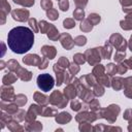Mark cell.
Instances as JSON below:
<instances>
[{"mask_svg":"<svg viewBox=\"0 0 132 132\" xmlns=\"http://www.w3.org/2000/svg\"><path fill=\"white\" fill-rule=\"evenodd\" d=\"M34 44V33L27 27L12 28L7 35V45L15 54L27 53Z\"/></svg>","mask_w":132,"mask_h":132,"instance_id":"cell-1","label":"cell"},{"mask_svg":"<svg viewBox=\"0 0 132 132\" xmlns=\"http://www.w3.org/2000/svg\"><path fill=\"white\" fill-rule=\"evenodd\" d=\"M37 86L38 88L43 92H48L53 89L55 86V79L54 77L48 73H43L38 75L37 77Z\"/></svg>","mask_w":132,"mask_h":132,"instance_id":"cell-2","label":"cell"},{"mask_svg":"<svg viewBox=\"0 0 132 132\" xmlns=\"http://www.w3.org/2000/svg\"><path fill=\"white\" fill-rule=\"evenodd\" d=\"M48 101L53 105L58 106V108H63L67 104V98H64L63 95L59 91H55L48 98Z\"/></svg>","mask_w":132,"mask_h":132,"instance_id":"cell-3","label":"cell"},{"mask_svg":"<svg viewBox=\"0 0 132 132\" xmlns=\"http://www.w3.org/2000/svg\"><path fill=\"white\" fill-rule=\"evenodd\" d=\"M100 53H101V47L100 48H92V50H88L85 53V56L89 62L90 65H95L97 63H99V61L101 60L100 58Z\"/></svg>","mask_w":132,"mask_h":132,"instance_id":"cell-4","label":"cell"},{"mask_svg":"<svg viewBox=\"0 0 132 132\" xmlns=\"http://www.w3.org/2000/svg\"><path fill=\"white\" fill-rule=\"evenodd\" d=\"M109 41H110V43H111L113 46H116V47L118 48V51H120V52H125V48H126V46H127V42H126L125 39H123V37H122L120 34L116 33V34L111 35Z\"/></svg>","mask_w":132,"mask_h":132,"instance_id":"cell-5","label":"cell"},{"mask_svg":"<svg viewBox=\"0 0 132 132\" xmlns=\"http://www.w3.org/2000/svg\"><path fill=\"white\" fill-rule=\"evenodd\" d=\"M12 19L18 22H25L28 20L29 16V10L27 9H15L11 11Z\"/></svg>","mask_w":132,"mask_h":132,"instance_id":"cell-6","label":"cell"},{"mask_svg":"<svg viewBox=\"0 0 132 132\" xmlns=\"http://www.w3.org/2000/svg\"><path fill=\"white\" fill-rule=\"evenodd\" d=\"M60 41H61V44L63 45L64 48L66 50H70L72 48V46L74 45V40H72L71 36L67 33H63L60 35Z\"/></svg>","mask_w":132,"mask_h":132,"instance_id":"cell-7","label":"cell"},{"mask_svg":"<svg viewBox=\"0 0 132 132\" xmlns=\"http://www.w3.org/2000/svg\"><path fill=\"white\" fill-rule=\"evenodd\" d=\"M1 98H2V101H10L14 98V95H13V89L11 87H5L3 86L1 88Z\"/></svg>","mask_w":132,"mask_h":132,"instance_id":"cell-8","label":"cell"},{"mask_svg":"<svg viewBox=\"0 0 132 132\" xmlns=\"http://www.w3.org/2000/svg\"><path fill=\"white\" fill-rule=\"evenodd\" d=\"M41 60L37 55H27L26 57H24L23 62L27 65H35V66H39L41 63Z\"/></svg>","mask_w":132,"mask_h":132,"instance_id":"cell-9","label":"cell"},{"mask_svg":"<svg viewBox=\"0 0 132 132\" xmlns=\"http://www.w3.org/2000/svg\"><path fill=\"white\" fill-rule=\"evenodd\" d=\"M42 111V108L37 106V105H31L29 110H28V113H27V117H26V120L27 121H32L35 119L36 114L38 113H41Z\"/></svg>","mask_w":132,"mask_h":132,"instance_id":"cell-10","label":"cell"},{"mask_svg":"<svg viewBox=\"0 0 132 132\" xmlns=\"http://www.w3.org/2000/svg\"><path fill=\"white\" fill-rule=\"evenodd\" d=\"M42 55L47 59H54L56 56V48L52 45H44L41 47Z\"/></svg>","mask_w":132,"mask_h":132,"instance_id":"cell-11","label":"cell"},{"mask_svg":"<svg viewBox=\"0 0 132 132\" xmlns=\"http://www.w3.org/2000/svg\"><path fill=\"white\" fill-rule=\"evenodd\" d=\"M15 74L18 75V77H20L22 80H25V81L30 80L31 77H32V72H30V71H28L24 68H21V67L16 70Z\"/></svg>","mask_w":132,"mask_h":132,"instance_id":"cell-12","label":"cell"},{"mask_svg":"<svg viewBox=\"0 0 132 132\" xmlns=\"http://www.w3.org/2000/svg\"><path fill=\"white\" fill-rule=\"evenodd\" d=\"M64 94H65V97L67 99H72L76 96V91H75V88L72 86V85H68L65 90H64Z\"/></svg>","mask_w":132,"mask_h":132,"instance_id":"cell-13","label":"cell"},{"mask_svg":"<svg viewBox=\"0 0 132 132\" xmlns=\"http://www.w3.org/2000/svg\"><path fill=\"white\" fill-rule=\"evenodd\" d=\"M16 78H18V75H14L13 73L9 72V73H7V74H5V75L3 76L2 81H3V84H4L5 86H8V85L13 84V82L16 80Z\"/></svg>","mask_w":132,"mask_h":132,"instance_id":"cell-14","label":"cell"},{"mask_svg":"<svg viewBox=\"0 0 132 132\" xmlns=\"http://www.w3.org/2000/svg\"><path fill=\"white\" fill-rule=\"evenodd\" d=\"M71 120V117L68 112H61L59 116H57L56 118V121L57 123H60V124H66L68 123L69 121Z\"/></svg>","mask_w":132,"mask_h":132,"instance_id":"cell-15","label":"cell"},{"mask_svg":"<svg viewBox=\"0 0 132 132\" xmlns=\"http://www.w3.org/2000/svg\"><path fill=\"white\" fill-rule=\"evenodd\" d=\"M47 36H48V38L52 39V40H57V39L60 37V36H59V32H58V30L56 29L55 26L51 25V27H50V29H48V31H47Z\"/></svg>","mask_w":132,"mask_h":132,"instance_id":"cell-16","label":"cell"},{"mask_svg":"<svg viewBox=\"0 0 132 132\" xmlns=\"http://www.w3.org/2000/svg\"><path fill=\"white\" fill-rule=\"evenodd\" d=\"M111 82H112V84H111V85H112V88H113L114 90H120V89H122V88L124 87V79H122V78H120V77L113 78Z\"/></svg>","mask_w":132,"mask_h":132,"instance_id":"cell-17","label":"cell"},{"mask_svg":"<svg viewBox=\"0 0 132 132\" xmlns=\"http://www.w3.org/2000/svg\"><path fill=\"white\" fill-rule=\"evenodd\" d=\"M101 54H102L103 58L109 59V57L111 55V47H110V45L108 43H106L104 47H101Z\"/></svg>","mask_w":132,"mask_h":132,"instance_id":"cell-18","label":"cell"},{"mask_svg":"<svg viewBox=\"0 0 132 132\" xmlns=\"http://www.w3.org/2000/svg\"><path fill=\"white\" fill-rule=\"evenodd\" d=\"M34 99H35V101L36 102H38V103H40V104H45L46 102H47V97L46 96H44V95H41V93H38V92H36L35 94H34Z\"/></svg>","mask_w":132,"mask_h":132,"instance_id":"cell-19","label":"cell"},{"mask_svg":"<svg viewBox=\"0 0 132 132\" xmlns=\"http://www.w3.org/2000/svg\"><path fill=\"white\" fill-rule=\"evenodd\" d=\"M92 28H93V25L89 22V20H85L80 24V30L84 32H89L92 30Z\"/></svg>","mask_w":132,"mask_h":132,"instance_id":"cell-20","label":"cell"},{"mask_svg":"<svg viewBox=\"0 0 132 132\" xmlns=\"http://www.w3.org/2000/svg\"><path fill=\"white\" fill-rule=\"evenodd\" d=\"M7 67L10 71H13V72H16V70L20 68V64L15 61V60H9L7 62Z\"/></svg>","mask_w":132,"mask_h":132,"instance_id":"cell-21","label":"cell"},{"mask_svg":"<svg viewBox=\"0 0 132 132\" xmlns=\"http://www.w3.org/2000/svg\"><path fill=\"white\" fill-rule=\"evenodd\" d=\"M46 15L52 21H55V20H57L59 18V13H58V11L55 8H51V9L46 10Z\"/></svg>","mask_w":132,"mask_h":132,"instance_id":"cell-22","label":"cell"},{"mask_svg":"<svg viewBox=\"0 0 132 132\" xmlns=\"http://www.w3.org/2000/svg\"><path fill=\"white\" fill-rule=\"evenodd\" d=\"M73 16H74V19L77 20V21H82V20H84V16H85L84 9H82V8H76V9L73 11Z\"/></svg>","mask_w":132,"mask_h":132,"instance_id":"cell-23","label":"cell"},{"mask_svg":"<svg viewBox=\"0 0 132 132\" xmlns=\"http://www.w3.org/2000/svg\"><path fill=\"white\" fill-rule=\"evenodd\" d=\"M98 81L99 84L105 86V87H109L110 86V81H109V77L107 76V74H102L98 77Z\"/></svg>","mask_w":132,"mask_h":132,"instance_id":"cell-24","label":"cell"},{"mask_svg":"<svg viewBox=\"0 0 132 132\" xmlns=\"http://www.w3.org/2000/svg\"><path fill=\"white\" fill-rule=\"evenodd\" d=\"M88 20H89V22L94 26V25H97V24L100 22V15L97 14V13H91V14L88 16Z\"/></svg>","mask_w":132,"mask_h":132,"instance_id":"cell-25","label":"cell"},{"mask_svg":"<svg viewBox=\"0 0 132 132\" xmlns=\"http://www.w3.org/2000/svg\"><path fill=\"white\" fill-rule=\"evenodd\" d=\"M38 26H39V28H40L41 33H47V31H48V29H50V27H51V24H48V23L45 22V21H41V22H39Z\"/></svg>","mask_w":132,"mask_h":132,"instance_id":"cell-26","label":"cell"},{"mask_svg":"<svg viewBox=\"0 0 132 132\" xmlns=\"http://www.w3.org/2000/svg\"><path fill=\"white\" fill-rule=\"evenodd\" d=\"M58 66L60 67V68H62V69H65V68H67V67H69V61L65 58V57H61L60 58V60L58 61Z\"/></svg>","mask_w":132,"mask_h":132,"instance_id":"cell-27","label":"cell"},{"mask_svg":"<svg viewBox=\"0 0 132 132\" xmlns=\"http://www.w3.org/2000/svg\"><path fill=\"white\" fill-rule=\"evenodd\" d=\"M10 11V5L6 0H1V12L7 14Z\"/></svg>","mask_w":132,"mask_h":132,"instance_id":"cell-28","label":"cell"},{"mask_svg":"<svg viewBox=\"0 0 132 132\" xmlns=\"http://www.w3.org/2000/svg\"><path fill=\"white\" fill-rule=\"evenodd\" d=\"M85 58H86L85 55H82V54H76V55H74L73 60H74V63L80 65V64H84L85 63V61H86Z\"/></svg>","mask_w":132,"mask_h":132,"instance_id":"cell-29","label":"cell"},{"mask_svg":"<svg viewBox=\"0 0 132 132\" xmlns=\"http://www.w3.org/2000/svg\"><path fill=\"white\" fill-rule=\"evenodd\" d=\"M102 74H104V67L99 64V65H97V66L94 68V70H93V75L100 76V75H102Z\"/></svg>","mask_w":132,"mask_h":132,"instance_id":"cell-30","label":"cell"},{"mask_svg":"<svg viewBox=\"0 0 132 132\" xmlns=\"http://www.w3.org/2000/svg\"><path fill=\"white\" fill-rule=\"evenodd\" d=\"M14 99H15L16 104H19V105H24V104L27 102V97L24 96V95H22V94L16 95V96L14 97Z\"/></svg>","mask_w":132,"mask_h":132,"instance_id":"cell-31","label":"cell"},{"mask_svg":"<svg viewBox=\"0 0 132 132\" xmlns=\"http://www.w3.org/2000/svg\"><path fill=\"white\" fill-rule=\"evenodd\" d=\"M1 106H2V109H3V110H6V111L9 112V113H12V112L18 111V106L14 105V104H7L6 107L3 106V105H1Z\"/></svg>","mask_w":132,"mask_h":132,"instance_id":"cell-32","label":"cell"},{"mask_svg":"<svg viewBox=\"0 0 132 132\" xmlns=\"http://www.w3.org/2000/svg\"><path fill=\"white\" fill-rule=\"evenodd\" d=\"M14 3L16 4H21V5H24V6H32L34 4V0H13Z\"/></svg>","mask_w":132,"mask_h":132,"instance_id":"cell-33","label":"cell"},{"mask_svg":"<svg viewBox=\"0 0 132 132\" xmlns=\"http://www.w3.org/2000/svg\"><path fill=\"white\" fill-rule=\"evenodd\" d=\"M63 26L65 28H67V29H71V28H73L75 26V22L72 19H66L63 22Z\"/></svg>","mask_w":132,"mask_h":132,"instance_id":"cell-34","label":"cell"},{"mask_svg":"<svg viewBox=\"0 0 132 132\" xmlns=\"http://www.w3.org/2000/svg\"><path fill=\"white\" fill-rule=\"evenodd\" d=\"M87 43V38L85 36H77L74 39V44L76 45H85Z\"/></svg>","mask_w":132,"mask_h":132,"instance_id":"cell-35","label":"cell"},{"mask_svg":"<svg viewBox=\"0 0 132 132\" xmlns=\"http://www.w3.org/2000/svg\"><path fill=\"white\" fill-rule=\"evenodd\" d=\"M40 4H41V7H42L44 10H48V9H51V7L53 6V2H52L51 0H41Z\"/></svg>","mask_w":132,"mask_h":132,"instance_id":"cell-36","label":"cell"},{"mask_svg":"<svg viewBox=\"0 0 132 132\" xmlns=\"http://www.w3.org/2000/svg\"><path fill=\"white\" fill-rule=\"evenodd\" d=\"M116 72H118V66L116 67V65L114 64H108L107 65V73L109 74V75H113V74H116Z\"/></svg>","mask_w":132,"mask_h":132,"instance_id":"cell-37","label":"cell"},{"mask_svg":"<svg viewBox=\"0 0 132 132\" xmlns=\"http://www.w3.org/2000/svg\"><path fill=\"white\" fill-rule=\"evenodd\" d=\"M103 93H104V89L101 86V84L96 85L95 88H94V94L97 95V96H101V95H103Z\"/></svg>","mask_w":132,"mask_h":132,"instance_id":"cell-38","label":"cell"},{"mask_svg":"<svg viewBox=\"0 0 132 132\" xmlns=\"http://www.w3.org/2000/svg\"><path fill=\"white\" fill-rule=\"evenodd\" d=\"M59 7H60L61 10H63V11L68 10V7H69V2H68V0H60V1H59Z\"/></svg>","mask_w":132,"mask_h":132,"instance_id":"cell-39","label":"cell"},{"mask_svg":"<svg viewBox=\"0 0 132 132\" xmlns=\"http://www.w3.org/2000/svg\"><path fill=\"white\" fill-rule=\"evenodd\" d=\"M125 52H120V51H118L117 53H116V55H114V61L116 62H122V60L125 58Z\"/></svg>","mask_w":132,"mask_h":132,"instance_id":"cell-40","label":"cell"},{"mask_svg":"<svg viewBox=\"0 0 132 132\" xmlns=\"http://www.w3.org/2000/svg\"><path fill=\"white\" fill-rule=\"evenodd\" d=\"M74 3L77 8H84L87 5L88 0H74Z\"/></svg>","mask_w":132,"mask_h":132,"instance_id":"cell-41","label":"cell"},{"mask_svg":"<svg viewBox=\"0 0 132 132\" xmlns=\"http://www.w3.org/2000/svg\"><path fill=\"white\" fill-rule=\"evenodd\" d=\"M29 25H30V27L31 28H33V31L36 33V32H38V27H37V25H36V20L35 19H29Z\"/></svg>","mask_w":132,"mask_h":132,"instance_id":"cell-42","label":"cell"},{"mask_svg":"<svg viewBox=\"0 0 132 132\" xmlns=\"http://www.w3.org/2000/svg\"><path fill=\"white\" fill-rule=\"evenodd\" d=\"M69 70H70V73L71 74H76L78 71H79V67L76 65V64H72V65H69Z\"/></svg>","mask_w":132,"mask_h":132,"instance_id":"cell-43","label":"cell"},{"mask_svg":"<svg viewBox=\"0 0 132 132\" xmlns=\"http://www.w3.org/2000/svg\"><path fill=\"white\" fill-rule=\"evenodd\" d=\"M80 107H81V104L79 103V101L73 100V101L71 102V108H72L73 110H78Z\"/></svg>","mask_w":132,"mask_h":132,"instance_id":"cell-44","label":"cell"},{"mask_svg":"<svg viewBox=\"0 0 132 132\" xmlns=\"http://www.w3.org/2000/svg\"><path fill=\"white\" fill-rule=\"evenodd\" d=\"M127 69H128V67H126L125 63H123V64H120V65L118 66V73H120V74H123V73H125V72L127 71Z\"/></svg>","mask_w":132,"mask_h":132,"instance_id":"cell-45","label":"cell"},{"mask_svg":"<svg viewBox=\"0 0 132 132\" xmlns=\"http://www.w3.org/2000/svg\"><path fill=\"white\" fill-rule=\"evenodd\" d=\"M99 107H100V104L98 103L97 100H92V101H91V103H90V108H92L93 110H95V109H99Z\"/></svg>","mask_w":132,"mask_h":132,"instance_id":"cell-46","label":"cell"},{"mask_svg":"<svg viewBox=\"0 0 132 132\" xmlns=\"http://www.w3.org/2000/svg\"><path fill=\"white\" fill-rule=\"evenodd\" d=\"M38 67H39V69H44V68H46V67H47V58H43V59L41 60V63H40V65H39Z\"/></svg>","mask_w":132,"mask_h":132,"instance_id":"cell-47","label":"cell"},{"mask_svg":"<svg viewBox=\"0 0 132 132\" xmlns=\"http://www.w3.org/2000/svg\"><path fill=\"white\" fill-rule=\"evenodd\" d=\"M120 2L122 3L123 7H127V6L132 5V0H120Z\"/></svg>","mask_w":132,"mask_h":132,"instance_id":"cell-48","label":"cell"},{"mask_svg":"<svg viewBox=\"0 0 132 132\" xmlns=\"http://www.w3.org/2000/svg\"><path fill=\"white\" fill-rule=\"evenodd\" d=\"M129 48H130V51L132 52V37H131V39H130V42H129Z\"/></svg>","mask_w":132,"mask_h":132,"instance_id":"cell-49","label":"cell"},{"mask_svg":"<svg viewBox=\"0 0 132 132\" xmlns=\"http://www.w3.org/2000/svg\"><path fill=\"white\" fill-rule=\"evenodd\" d=\"M1 65H2V66H1V69H3V68L5 67V66H4V62H3V61H1Z\"/></svg>","mask_w":132,"mask_h":132,"instance_id":"cell-50","label":"cell"},{"mask_svg":"<svg viewBox=\"0 0 132 132\" xmlns=\"http://www.w3.org/2000/svg\"><path fill=\"white\" fill-rule=\"evenodd\" d=\"M59 1H60V0H59Z\"/></svg>","mask_w":132,"mask_h":132,"instance_id":"cell-51","label":"cell"}]
</instances>
